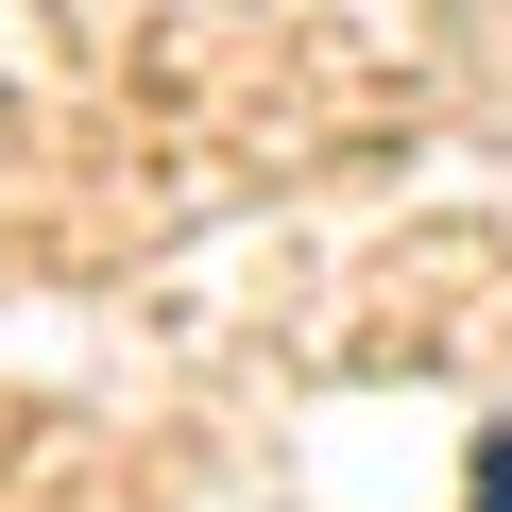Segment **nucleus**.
Segmentation results:
<instances>
[{
	"instance_id": "1",
	"label": "nucleus",
	"mask_w": 512,
	"mask_h": 512,
	"mask_svg": "<svg viewBox=\"0 0 512 512\" xmlns=\"http://www.w3.org/2000/svg\"><path fill=\"white\" fill-rule=\"evenodd\" d=\"M461 512H512V427H478V495Z\"/></svg>"
}]
</instances>
